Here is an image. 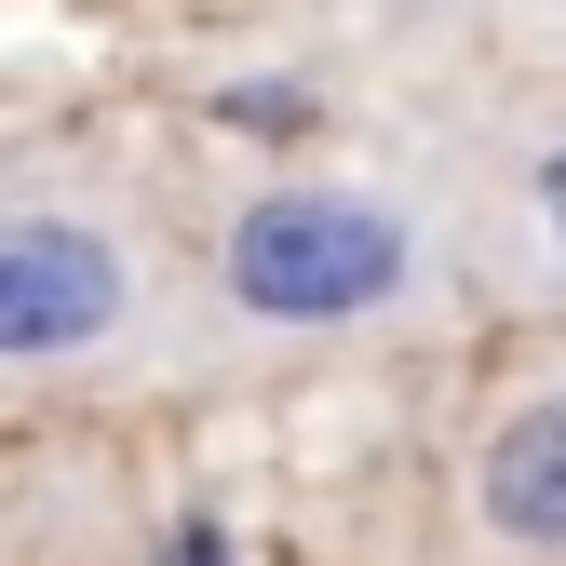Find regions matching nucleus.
<instances>
[{"label":"nucleus","instance_id":"f257e3e1","mask_svg":"<svg viewBox=\"0 0 566 566\" xmlns=\"http://www.w3.org/2000/svg\"><path fill=\"white\" fill-rule=\"evenodd\" d=\"M459 311V230L432 189L391 176H256L202 243V324L217 350H378Z\"/></svg>","mask_w":566,"mask_h":566},{"label":"nucleus","instance_id":"f03ea898","mask_svg":"<svg viewBox=\"0 0 566 566\" xmlns=\"http://www.w3.org/2000/svg\"><path fill=\"white\" fill-rule=\"evenodd\" d=\"M176 270L108 189H0V391H108L163 365Z\"/></svg>","mask_w":566,"mask_h":566},{"label":"nucleus","instance_id":"7ed1b4c3","mask_svg":"<svg viewBox=\"0 0 566 566\" xmlns=\"http://www.w3.org/2000/svg\"><path fill=\"white\" fill-rule=\"evenodd\" d=\"M446 526L472 566H566V350L472 405L459 472H446Z\"/></svg>","mask_w":566,"mask_h":566},{"label":"nucleus","instance_id":"20e7f679","mask_svg":"<svg viewBox=\"0 0 566 566\" xmlns=\"http://www.w3.org/2000/svg\"><path fill=\"white\" fill-rule=\"evenodd\" d=\"M446 230H459V297L566 324V122H539L472 202H446Z\"/></svg>","mask_w":566,"mask_h":566},{"label":"nucleus","instance_id":"39448f33","mask_svg":"<svg viewBox=\"0 0 566 566\" xmlns=\"http://www.w3.org/2000/svg\"><path fill=\"white\" fill-rule=\"evenodd\" d=\"M446 28H513V41H566V0H418Z\"/></svg>","mask_w":566,"mask_h":566},{"label":"nucleus","instance_id":"423d86ee","mask_svg":"<svg viewBox=\"0 0 566 566\" xmlns=\"http://www.w3.org/2000/svg\"><path fill=\"white\" fill-rule=\"evenodd\" d=\"M163 566H230V553H217V526H189V539H176Z\"/></svg>","mask_w":566,"mask_h":566}]
</instances>
